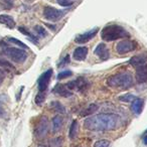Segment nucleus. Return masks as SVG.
Returning a JSON list of instances; mask_svg holds the SVG:
<instances>
[{"label":"nucleus","instance_id":"nucleus-26","mask_svg":"<svg viewBox=\"0 0 147 147\" xmlns=\"http://www.w3.org/2000/svg\"><path fill=\"white\" fill-rule=\"evenodd\" d=\"M71 76H73V71H67H67H63L57 75V80H63V79H67Z\"/></svg>","mask_w":147,"mask_h":147},{"label":"nucleus","instance_id":"nucleus-3","mask_svg":"<svg viewBox=\"0 0 147 147\" xmlns=\"http://www.w3.org/2000/svg\"><path fill=\"white\" fill-rule=\"evenodd\" d=\"M130 36L129 32L118 24L106 25L101 31V37L105 41H113L120 38H127Z\"/></svg>","mask_w":147,"mask_h":147},{"label":"nucleus","instance_id":"nucleus-37","mask_svg":"<svg viewBox=\"0 0 147 147\" xmlns=\"http://www.w3.org/2000/svg\"><path fill=\"white\" fill-rule=\"evenodd\" d=\"M144 134H147V130H146V131H145V133H144Z\"/></svg>","mask_w":147,"mask_h":147},{"label":"nucleus","instance_id":"nucleus-1","mask_svg":"<svg viewBox=\"0 0 147 147\" xmlns=\"http://www.w3.org/2000/svg\"><path fill=\"white\" fill-rule=\"evenodd\" d=\"M119 119L114 114H97L84 121V127L92 132L112 131L118 126Z\"/></svg>","mask_w":147,"mask_h":147},{"label":"nucleus","instance_id":"nucleus-31","mask_svg":"<svg viewBox=\"0 0 147 147\" xmlns=\"http://www.w3.org/2000/svg\"><path fill=\"white\" fill-rule=\"evenodd\" d=\"M57 1L61 6H71L75 2V0H57Z\"/></svg>","mask_w":147,"mask_h":147},{"label":"nucleus","instance_id":"nucleus-5","mask_svg":"<svg viewBox=\"0 0 147 147\" xmlns=\"http://www.w3.org/2000/svg\"><path fill=\"white\" fill-rule=\"evenodd\" d=\"M138 47V43L136 40H133V39H125L123 38L121 41H119L116 45V53L118 55H127V53H131V51H135Z\"/></svg>","mask_w":147,"mask_h":147},{"label":"nucleus","instance_id":"nucleus-27","mask_svg":"<svg viewBox=\"0 0 147 147\" xmlns=\"http://www.w3.org/2000/svg\"><path fill=\"white\" fill-rule=\"evenodd\" d=\"M63 142V141L61 139V137H57V138H55L49 142V145H51V147H61Z\"/></svg>","mask_w":147,"mask_h":147},{"label":"nucleus","instance_id":"nucleus-8","mask_svg":"<svg viewBox=\"0 0 147 147\" xmlns=\"http://www.w3.org/2000/svg\"><path fill=\"white\" fill-rule=\"evenodd\" d=\"M53 76V69H49L45 71V73L39 77L38 81H37V85H38V91L39 92H45L49 85V81Z\"/></svg>","mask_w":147,"mask_h":147},{"label":"nucleus","instance_id":"nucleus-2","mask_svg":"<svg viewBox=\"0 0 147 147\" xmlns=\"http://www.w3.org/2000/svg\"><path fill=\"white\" fill-rule=\"evenodd\" d=\"M133 84H134L133 77L128 71H121V73L115 74L107 79V85L111 88L125 90V89H129Z\"/></svg>","mask_w":147,"mask_h":147},{"label":"nucleus","instance_id":"nucleus-10","mask_svg":"<svg viewBox=\"0 0 147 147\" xmlns=\"http://www.w3.org/2000/svg\"><path fill=\"white\" fill-rule=\"evenodd\" d=\"M135 78H136V82L138 84H144L147 82V63L136 67Z\"/></svg>","mask_w":147,"mask_h":147},{"label":"nucleus","instance_id":"nucleus-38","mask_svg":"<svg viewBox=\"0 0 147 147\" xmlns=\"http://www.w3.org/2000/svg\"><path fill=\"white\" fill-rule=\"evenodd\" d=\"M27 1H29V0H27Z\"/></svg>","mask_w":147,"mask_h":147},{"label":"nucleus","instance_id":"nucleus-7","mask_svg":"<svg viewBox=\"0 0 147 147\" xmlns=\"http://www.w3.org/2000/svg\"><path fill=\"white\" fill-rule=\"evenodd\" d=\"M67 13V10H61L55 7L47 6L43 9V17L49 21H59L63 18Z\"/></svg>","mask_w":147,"mask_h":147},{"label":"nucleus","instance_id":"nucleus-14","mask_svg":"<svg viewBox=\"0 0 147 147\" xmlns=\"http://www.w3.org/2000/svg\"><path fill=\"white\" fill-rule=\"evenodd\" d=\"M143 108H144V100L140 98H136L132 101L131 104V110L133 111V113L136 115H140L142 112Z\"/></svg>","mask_w":147,"mask_h":147},{"label":"nucleus","instance_id":"nucleus-15","mask_svg":"<svg viewBox=\"0 0 147 147\" xmlns=\"http://www.w3.org/2000/svg\"><path fill=\"white\" fill-rule=\"evenodd\" d=\"M88 55V49L86 47H77L74 51V59L76 61H85Z\"/></svg>","mask_w":147,"mask_h":147},{"label":"nucleus","instance_id":"nucleus-22","mask_svg":"<svg viewBox=\"0 0 147 147\" xmlns=\"http://www.w3.org/2000/svg\"><path fill=\"white\" fill-rule=\"evenodd\" d=\"M18 30L20 31V32H22L24 35H26V36H28L29 38L32 40V42H34V43H36L37 45V38L34 36V35L32 34V33H30L28 30H27L26 28H24V27H18Z\"/></svg>","mask_w":147,"mask_h":147},{"label":"nucleus","instance_id":"nucleus-12","mask_svg":"<svg viewBox=\"0 0 147 147\" xmlns=\"http://www.w3.org/2000/svg\"><path fill=\"white\" fill-rule=\"evenodd\" d=\"M146 61H147V53H139V55H134V57H131L130 61H129V63L136 69V67L146 63Z\"/></svg>","mask_w":147,"mask_h":147},{"label":"nucleus","instance_id":"nucleus-35","mask_svg":"<svg viewBox=\"0 0 147 147\" xmlns=\"http://www.w3.org/2000/svg\"><path fill=\"white\" fill-rule=\"evenodd\" d=\"M5 114V111L3 110V108L1 106H0V117H3Z\"/></svg>","mask_w":147,"mask_h":147},{"label":"nucleus","instance_id":"nucleus-13","mask_svg":"<svg viewBox=\"0 0 147 147\" xmlns=\"http://www.w3.org/2000/svg\"><path fill=\"white\" fill-rule=\"evenodd\" d=\"M95 55H98L102 59H109L110 53H109V49L107 45L105 43H100V45H97L96 49H95Z\"/></svg>","mask_w":147,"mask_h":147},{"label":"nucleus","instance_id":"nucleus-21","mask_svg":"<svg viewBox=\"0 0 147 147\" xmlns=\"http://www.w3.org/2000/svg\"><path fill=\"white\" fill-rule=\"evenodd\" d=\"M51 109L57 113V114H65V107H63L59 102H57V101L51 102Z\"/></svg>","mask_w":147,"mask_h":147},{"label":"nucleus","instance_id":"nucleus-29","mask_svg":"<svg viewBox=\"0 0 147 147\" xmlns=\"http://www.w3.org/2000/svg\"><path fill=\"white\" fill-rule=\"evenodd\" d=\"M134 99H136V97L132 94H126L124 96H121L119 98V100L122 101V102H132Z\"/></svg>","mask_w":147,"mask_h":147},{"label":"nucleus","instance_id":"nucleus-24","mask_svg":"<svg viewBox=\"0 0 147 147\" xmlns=\"http://www.w3.org/2000/svg\"><path fill=\"white\" fill-rule=\"evenodd\" d=\"M0 65L3 67L4 69H6L7 71H15L14 67H13L9 61H7L6 59H0Z\"/></svg>","mask_w":147,"mask_h":147},{"label":"nucleus","instance_id":"nucleus-18","mask_svg":"<svg viewBox=\"0 0 147 147\" xmlns=\"http://www.w3.org/2000/svg\"><path fill=\"white\" fill-rule=\"evenodd\" d=\"M75 85H76V89L80 92H85L89 87L88 81L83 77H79L77 80H75Z\"/></svg>","mask_w":147,"mask_h":147},{"label":"nucleus","instance_id":"nucleus-9","mask_svg":"<svg viewBox=\"0 0 147 147\" xmlns=\"http://www.w3.org/2000/svg\"><path fill=\"white\" fill-rule=\"evenodd\" d=\"M98 31H99L98 27H95V28L91 29V30L87 31V32L81 33V34H79L76 36V38H75V42L80 43V45L88 42V41H90L93 37L96 36L97 33H98Z\"/></svg>","mask_w":147,"mask_h":147},{"label":"nucleus","instance_id":"nucleus-11","mask_svg":"<svg viewBox=\"0 0 147 147\" xmlns=\"http://www.w3.org/2000/svg\"><path fill=\"white\" fill-rule=\"evenodd\" d=\"M53 92L57 96L63 97V98H69V97L73 96V92L67 88L65 84H57L53 88Z\"/></svg>","mask_w":147,"mask_h":147},{"label":"nucleus","instance_id":"nucleus-17","mask_svg":"<svg viewBox=\"0 0 147 147\" xmlns=\"http://www.w3.org/2000/svg\"><path fill=\"white\" fill-rule=\"evenodd\" d=\"M0 23L7 26L8 28H14L15 27V20L10 15H6V14L0 15Z\"/></svg>","mask_w":147,"mask_h":147},{"label":"nucleus","instance_id":"nucleus-25","mask_svg":"<svg viewBox=\"0 0 147 147\" xmlns=\"http://www.w3.org/2000/svg\"><path fill=\"white\" fill-rule=\"evenodd\" d=\"M34 30H35V32H36V34L40 37H45L47 35V31L45 30V29L43 28V26H41V25H36V26L34 27Z\"/></svg>","mask_w":147,"mask_h":147},{"label":"nucleus","instance_id":"nucleus-32","mask_svg":"<svg viewBox=\"0 0 147 147\" xmlns=\"http://www.w3.org/2000/svg\"><path fill=\"white\" fill-rule=\"evenodd\" d=\"M5 77H6V71L0 69V87L2 86L3 82H4V80H5Z\"/></svg>","mask_w":147,"mask_h":147},{"label":"nucleus","instance_id":"nucleus-16","mask_svg":"<svg viewBox=\"0 0 147 147\" xmlns=\"http://www.w3.org/2000/svg\"><path fill=\"white\" fill-rule=\"evenodd\" d=\"M51 124H53V133H57L59 131L61 130L63 128V119L61 116L59 115H57L53 118L51 120Z\"/></svg>","mask_w":147,"mask_h":147},{"label":"nucleus","instance_id":"nucleus-30","mask_svg":"<svg viewBox=\"0 0 147 147\" xmlns=\"http://www.w3.org/2000/svg\"><path fill=\"white\" fill-rule=\"evenodd\" d=\"M111 143L108 140H99L95 143L94 147H110Z\"/></svg>","mask_w":147,"mask_h":147},{"label":"nucleus","instance_id":"nucleus-23","mask_svg":"<svg viewBox=\"0 0 147 147\" xmlns=\"http://www.w3.org/2000/svg\"><path fill=\"white\" fill-rule=\"evenodd\" d=\"M45 100V92H38V94L35 96V104L40 106Z\"/></svg>","mask_w":147,"mask_h":147},{"label":"nucleus","instance_id":"nucleus-28","mask_svg":"<svg viewBox=\"0 0 147 147\" xmlns=\"http://www.w3.org/2000/svg\"><path fill=\"white\" fill-rule=\"evenodd\" d=\"M8 40L10 41V42L14 43V45H17L18 47H20L21 49H28V47H27V45H25V43H23L22 41H20L19 39H17V38H14V37H9Z\"/></svg>","mask_w":147,"mask_h":147},{"label":"nucleus","instance_id":"nucleus-19","mask_svg":"<svg viewBox=\"0 0 147 147\" xmlns=\"http://www.w3.org/2000/svg\"><path fill=\"white\" fill-rule=\"evenodd\" d=\"M79 132V124L76 120H74L71 124V127H69V139L74 140V139L76 138L77 135H78Z\"/></svg>","mask_w":147,"mask_h":147},{"label":"nucleus","instance_id":"nucleus-33","mask_svg":"<svg viewBox=\"0 0 147 147\" xmlns=\"http://www.w3.org/2000/svg\"><path fill=\"white\" fill-rule=\"evenodd\" d=\"M69 63V55H65V57H63V61L59 63V67H65V65H67V63Z\"/></svg>","mask_w":147,"mask_h":147},{"label":"nucleus","instance_id":"nucleus-36","mask_svg":"<svg viewBox=\"0 0 147 147\" xmlns=\"http://www.w3.org/2000/svg\"><path fill=\"white\" fill-rule=\"evenodd\" d=\"M73 147H81L80 145H73Z\"/></svg>","mask_w":147,"mask_h":147},{"label":"nucleus","instance_id":"nucleus-34","mask_svg":"<svg viewBox=\"0 0 147 147\" xmlns=\"http://www.w3.org/2000/svg\"><path fill=\"white\" fill-rule=\"evenodd\" d=\"M142 141L145 145H147V134H143L142 136Z\"/></svg>","mask_w":147,"mask_h":147},{"label":"nucleus","instance_id":"nucleus-6","mask_svg":"<svg viewBox=\"0 0 147 147\" xmlns=\"http://www.w3.org/2000/svg\"><path fill=\"white\" fill-rule=\"evenodd\" d=\"M49 130V119L45 116H42L37 121L36 125L34 128V135L37 139H42L47 135Z\"/></svg>","mask_w":147,"mask_h":147},{"label":"nucleus","instance_id":"nucleus-20","mask_svg":"<svg viewBox=\"0 0 147 147\" xmlns=\"http://www.w3.org/2000/svg\"><path fill=\"white\" fill-rule=\"evenodd\" d=\"M98 110V106L96 104H91L89 106H87L84 110L81 112V116L82 117H86V116H89V115H92L94 114L96 111Z\"/></svg>","mask_w":147,"mask_h":147},{"label":"nucleus","instance_id":"nucleus-4","mask_svg":"<svg viewBox=\"0 0 147 147\" xmlns=\"http://www.w3.org/2000/svg\"><path fill=\"white\" fill-rule=\"evenodd\" d=\"M2 53L16 63H23L27 59V53L22 49L7 47V49H3Z\"/></svg>","mask_w":147,"mask_h":147}]
</instances>
